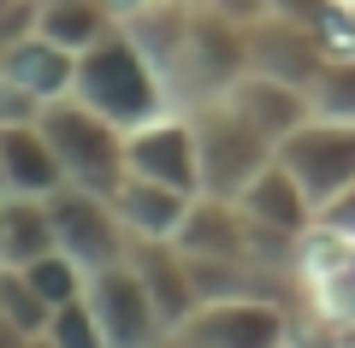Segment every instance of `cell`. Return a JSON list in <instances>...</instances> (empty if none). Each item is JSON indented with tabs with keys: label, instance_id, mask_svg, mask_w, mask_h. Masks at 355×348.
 Returning a JSON list of instances; mask_svg holds the SVG:
<instances>
[{
	"label": "cell",
	"instance_id": "32",
	"mask_svg": "<svg viewBox=\"0 0 355 348\" xmlns=\"http://www.w3.org/2000/svg\"><path fill=\"white\" fill-rule=\"evenodd\" d=\"M0 77H6V48H0Z\"/></svg>",
	"mask_w": 355,
	"mask_h": 348
},
{
	"label": "cell",
	"instance_id": "17",
	"mask_svg": "<svg viewBox=\"0 0 355 348\" xmlns=\"http://www.w3.org/2000/svg\"><path fill=\"white\" fill-rule=\"evenodd\" d=\"M60 248L48 195H6V266H30Z\"/></svg>",
	"mask_w": 355,
	"mask_h": 348
},
{
	"label": "cell",
	"instance_id": "34",
	"mask_svg": "<svg viewBox=\"0 0 355 348\" xmlns=\"http://www.w3.org/2000/svg\"><path fill=\"white\" fill-rule=\"evenodd\" d=\"M349 6H355V0H349Z\"/></svg>",
	"mask_w": 355,
	"mask_h": 348
},
{
	"label": "cell",
	"instance_id": "30",
	"mask_svg": "<svg viewBox=\"0 0 355 348\" xmlns=\"http://www.w3.org/2000/svg\"><path fill=\"white\" fill-rule=\"evenodd\" d=\"M154 348H184V342H178V336H160V342H154Z\"/></svg>",
	"mask_w": 355,
	"mask_h": 348
},
{
	"label": "cell",
	"instance_id": "7",
	"mask_svg": "<svg viewBox=\"0 0 355 348\" xmlns=\"http://www.w3.org/2000/svg\"><path fill=\"white\" fill-rule=\"evenodd\" d=\"M83 301L95 307V319H101L107 348H154L160 336H172V331L160 324V313H154V295H148V284H142V272H137L130 260L89 272Z\"/></svg>",
	"mask_w": 355,
	"mask_h": 348
},
{
	"label": "cell",
	"instance_id": "21",
	"mask_svg": "<svg viewBox=\"0 0 355 348\" xmlns=\"http://www.w3.org/2000/svg\"><path fill=\"white\" fill-rule=\"evenodd\" d=\"M48 336H53V348H107L101 319H95V307H89L83 295H77V301H65V307H53Z\"/></svg>",
	"mask_w": 355,
	"mask_h": 348
},
{
	"label": "cell",
	"instance_id": "20",
	"mask_svg": "<svg viewBox=\"0 0 355 348\" xmlns=\"http://www.w3.org/2000/svg\"><path fill=\"white\" fill-rule=\"evenodd\" d=\"M308 107H314V118L355 125V59H326L320 65V77L308 83Z\"/></svg>",
	"mask_w": 355,
	"mask_h": 348
},
{
	"label": "cell",
	"instance_id": "29",
	"mask_svg": "<svg viewBox=\"0 0 355 348\" xmlns=\"http://www.w3.org/2000/svg\"><path fill=\"white\" fill-rule=\"evenodd\" d=\"M0 266H6V195H0Z\"/></svg>",
	"mask_w": 355,
	"mask_h": 348
},
{
	"label": "cell",
	"instance_id": "18",
	"mask_svg": "<svg viewBox=\"0 0 355 348\" xmlns=\"http://www.w3.org/2000/svg\"><path fill=\"white\" fill-rule=\"evenodd\" d=\"M18 272L36 284V295L48 301V307H65V301H77L89 289V272L71 260L65 248H53V254H42V260H30V266H18Z\"/></svg>",
	"mask_w": 355,
	"mask_h": 348
},
{
	"label": "cell",
	"instance_id": "26",
	"mask_svg": "<svg viewBox=\"0 0 355 348\" xmlns=\"http://www.w3.org/2000/svg\"><path fill=\"white\" fill-rule=\"evenodd\" d=\"M101 6H107V12H113V18H130V12H142L148 0H101Z\"/></svg>",
	"mask_w": 355,
	"mask_h": 348
},
{
	"label": "cell",
	"instance_id": "14",
	"mask_svg": "<svg viewBox=\"0 0 355 348\" xmlns=\"http://www.w3.org/2000/svg\"><path fill=\"white\" fill-rule=\"evenodd\" d=\"M190 201L196 195H184V189H172V183H154V177H137V172L113 189V207H119V219H125L130 242H172L178 224H184V212H190Z\"/></svg>",
	"mask_w": 355,
	"mask_h": 348
},
{
	"label": "cell",
	"instance_id": "25",
	"mask_svg": "<svg viewBox=\"0 0 355 348\" xmlns=\"http://www.w3.org/2000/svg\"><path fill=\"white\" fill-rule=\"evenodd\" d=\"M214 12H225V18H237V24H254V18H266L272 6L266 0H207Z\"/></svg>",
	"mask_w": 355,
	"mask_h": 348
},
{
	"label": "cell",
	"instance_id": "16",
	"mask_svg": "<svg viewBox=\"0 0 355 348\" xmlns=\"http://www.w3.org/2000/svg\"><path fill=\"white\" fill-rule=\"evenodd\" d=\"M237 207H243V219H249V224L284 230V237H302L308 224H314V201H308L302 183L279 165V154H272V165H266V172H254V183L237 195Z\"/></svg>",
	"mask_w": 355,
	"mask_h": 348
},
{
	"label": "cell",
	"instance_id": "23",
	"mask_svg": "<svg viewBox=\"0 0 355 348\" xmlns=\"http://www.w3.org/2000/svg\"><path fill=\"white\" fill-rule=\"evenodd\" d=\"M314 219L326 224V230H338V237H349V242H355V183H349V189H338V195H331L326 207L314 212Z\"/></svg>",
	"mask_w": 355,
	"mask_h": 348
},
{
	"label": "cell",
	"instance_id": "1",
	"mask_svg": "<svg viewBox=\"0 0 355 348\" xmlns=\"http://www.w3.org/2000/svg\"><path fill=\"white\" fill-rule=\"evenodd\" d=\"M83 107H95L101 118H113L119 130H137L160 112H172V89H166L160 65L137 48L125 24H113L95 48L77 53V89H71Z\"/></svg>",
	"mask_w": 355,
	"mask_h": 348
},
{
	"label": "cell",
	"instance_id": "8",
	"mask_svg": "<svg viewBox=\"0 0 355 348\" xmlns=\"http://www.w3.org/2000/svg\"><path fill=\"white\" fill-rule=\"evenodd\" d=\"M125 165L137 177L172 183L184 195H202V148H196V118L190 112H160L148 125L125 130Z\"/></svg>",
	"mask_w": 355,
	"mask_h": 348
},
{
	"label": "cell",
	"instance_id": "35",
	"mask_svg": "<svg viewBox=\"0 0 355 348\" xmlns=\"http://www.w3.org/2000/svg\"><path fill=\"white\" fill-rule=\"evenodd\" d=\"M349 348H355V342H349Z\"/></svg>",
	"mask_w": 355,
	"mask_h": 348
},
{
	"label": "cell",
	"instance_id": "19",
	"mask_svg": "<svg viewBox=\"0 0 355 348\" xmlns=\"http://www.w3.org/2000/svg\"><path fill=\"white\" fill-rule=\"evenodd\" d=\"M0 313H6V324H12L18 336L48 331V319H53V307L36 295V284H30L18 266H0Z\"/></svg>",
	"mask_w": 355,
	"mask_h": 348
},
{
	"label": "cell",
	"instance_id": "12",
	"mask_svg": "<svg viewBox=\"0 0 355 348\" xmlns=\"http://www.w3.org/2000/svg\"><path fill=\"white\" fill-rule=\"evenodd\" d=\"M130 266L142 272V284H148L154 313H160L166 331H178V324L202 307L196 277H190V260L178 254V242H130Z\"/></svg>",
	"mask_w": 355,
	"mask_h": 348
},
{
	"label": "cell",
	"instance_id": "15",
	"mask_svg": "<svg viewBox=\"0 0 355 348\" xmlns=\"http://www.w3.org/2000/svg\"><path fill=\"white\" fill-rule=\"evenodd\" d=\"M6 77L48 107V100H65L77 89V53L60 48L53 36H42V30H30V36H18L6 48Z\"/></svg>",
	"mask_w": 355,
	"mask_h": 348
},
{
	"label": "cell",
	"instance_id": "9",
	"mask_svg": "<svg viewBox=\"0 0 355 348\" xmlns=\"http://www.w3.org/2000/svg\"><path fill=\"white\" fill-rule=\"evenodd\" d=\"M320 65H326V53H320L314 30L291 24V18H272V12L249 24V71H266L279 83L308 89L320 77Z\"/></svg>",
	"mask_w": 355,
	"mask_h": 348
},
{
	"label": "cell",
	"instance_id": "33",
	"mask_svg": "<svg viewBox=\"0 0 355 348\" xmlns=\"http://www.w3.org/2000/svg\"><path fill=\"white\" fill-rule=\"evenodd\" d=\"M184 6H207V0H184Z\"/></svg>",
	"mask_w": 355,
	"mask_h": 348
},
{
	"label": "cell",
	"instance_id": "24",
	"mask_svg": "<svg viewBox=\"0 0 355 348\" xmlns=\"http://www.w3.org/2000/svg\"><path fill=\"white\" fill-rule=\"evenodd\" d=\"M266 6H272V18H291V24L314 30L320 18H326V6H331V0H266Z\"/></svg>",
	"mask_w": 355,
	"mask_h": 348
},
{
	"label": "cell",
	"instance_id": "3",
	"mask_svg": "<svg viewBox=\"0 0 355 348\" xmlns=\"http://www.w3.org/2000/svg\"><path fill=\"white\" fill-rule=\"evenodd\" d=\"M190 118H196V148H202V195L237 201L243 189L254 183V172H266L272 154H279L237 107H225V100L190 107Z\"/></svg>",
	"mask_w": 355,
	"mask_h": 348
},
{
	"label": "cell",
	"instance_id": "13",
	"mask_svg": "<svg viewBox=\"0 0 355 348\" xmlns=\"http://www.w3.org/2000/svg\"><path fill=\"white\" fill-rule=\"evenodd\" d=\"M0 165H6V195H53V189H65V165L53 154L42 118L0 130Z\"/></svg>",
	"mask_w": 355,
	"mask_h": 348
},
{
	"label": "cell",
	"instance_id": "11",
	"mask_svg": "<svg viewBox=\"0 0 355 348\" xmlns=\"http://www.w3.org/2000/svg\"><path fill=\"white\" fill-rule=\"evenodd\" d=\"M172 242L190 260H249V219L225 195H196Z\"/></svg>",
	"mask_w": 355,
	"mask_h": 348
},
{
	"label": "cell",
	"instance_id": "5",
	"mask_svg": "<svg viewBox=\"0 0 355 348\" xmlns=\"http://www.w3.org/2000/svg\"><path fill=\"white\" fill-rule=\"evenodd\" d=\"M48 207H53V237H60V248L71 254L83 272H101V266L130 260V230H125V219H119L113 195L65 183V189L48 195Z\"/></svg>",
	"mask_w": 355,
	"mask_h": 348
},
{
	"label": "cell",
	"instance_id": "28",
	"mask_svg": "<svg viewBox=\"0 0 355 348\" xmlns=\"http://www.w3.org/2000/svg\"><path fill=\"white\" fill-rule=\"evenodd\" d=\"M18 348H53V336H48V331H36V336H24Z\"/></svg>",
	"mask_w": 355,
	"mask_h": 348
},
{
	"label": "cell",
	"instance_id": "22",
	"mask_svg": "<svg viewBox=\"0 0 355 348\" xmlns=\"http://www.w3.org/2000/svg\"><path fill=\"white\" fill-rule=\"evenodd\" d=\"M24 118H42V100L24 95L12 77H0V130H6V125H24Z\"/></svg>",
	"mask_w": 355,
	"mask_h": 348
},
{
	"label": "cell",
	"instance_id": "2",
	"mask_svg": "<svg viewBox=\"0 0 355 348\" xmlns=\"http://www.w3.org/2000/svg\"><path fill=\"white\" fill-rule=\"evenodd\" d=\"M42 130H48L53 154H60V165H65V183L95 189V195H113V189L130 177L125 130H119L113 118H101L95 107H83L77 95L48 100V107H42Z\"/></svg>",
	"mask_w": 355,
	"mask_h": 348
},
{
	"label": "cell",
	"instance_id": "4",
	"mask_svg": "<svg viewBox=\"0 0 355 348\" xmlns=\"http://www.w3.org/2000/svg\"><path fill=\"white\" fill-rule=\"evenodd\" d=\"M291 313L296 307L266 301V295L202 301L172 336L184 348H291Z\"/></svg>",
	"mask_w": 355,
	"mask_h": 348
},
{
	"label": "cell",
	"instance_id": "10",
	"mask_svg": "<svg viewBox=\"0 0 355 348\" xmlns=\"http://www.w3.org/2000/svg\"><path fill=\"white\" fill-rule=\"evenodd\" d=\"M219 100H225V107H237L243 118H249V125L261 130L266 142H272V148H279V142L291 136L296 125H308V118H314V107H308V89L279 83V77H266V71H243Z\"/></svg>",
	"mask_w": 355,
	"mask_h": 348
},
{
	"label": "cell",
	"instance_id": "31",
	"mask_svg": "<svg viewBox=\"0 0 355 348\" xmlns=\"http://www.w3.org/2000/svg\"><path fill=\"white\" fill-rule=\"evenodd\" d=\"M0 195H6V165H0Z\"/></svg>",
	"mask_w": 355,
	"mask_h": 348
},
{
	"label": "cell",
	"instance_id": "27",
	"mask_svg": "<svg viewBox=\"0 0 355 348\" xmlns=\"http://www.w3.org/2000/svg\"><path fill=\"white\" fill-rule=\"evenodd\" d=\"M18 342H24V336H18L12 324H6V313H0V348H18Z\"/></svg>",
	"mask_w": 355,
	"mask_h": 348
},
{
	"label": "cell",
	"instance_id": "6",
	"mask_svg": "<svg viewBox=\"0 0 355 348\" xmlns=\"http://www.w3.org/2000/svg\"><path fill=\"white\" fill-rule=\"evenodd\" d=\"M279 165L302 183V195L320 212L338 189L355 183V125H343V118H308V125H296L279 142Z\"/></svg>",
	"mask_w": 355,
	"mask_h": 348
}]
</instances>
